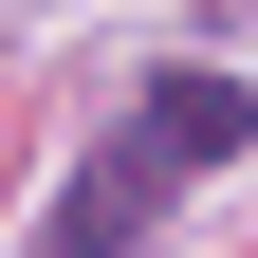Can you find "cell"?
Returning <instances> with one entry per match:
<instances>
[{
	"label": "cell",
	"instance_id": "cell-1",
	"mask_svg": "<svg viewBox=\"0 0 258 258\" xmlns=\"http://www.w3.org/2000/svg\"><path fill=\"white\" fill-rule=\"evenodd\" d=\"M129 148H148V166L184 184V166H221V148H258V92L184 55V74H148V111H129Z\"/></svg>",
	"mask_w": 258,
	"mask_h": 258
}]
</instances>
